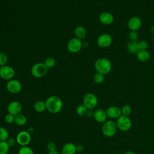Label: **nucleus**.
<instances>
[{
	"instance_id": "29",
	"label": "nucleus",
	"mask_w": 154,
	"mask_h": 154,
	"mask_svg": "<svg viewBox=\"0 0 154 154\" xmlns=\"http://www.w3.org/2000/svg\"><path fill=\"white\" fill-rule=\"evenodd\" d=\"M131 108L129 105H125L123 106V107L121 108L122 111V115L129 116L130 114L131 113Z\"/></svg>"
},
{
	"instance_id": "23",
	"label": "nucleus",
	"mask_w": 154,
	"mask_h": 154,
	"mask_svg": "<svg viewBox=\"0 0 154 154\" xmlns=\"http://www.w3.org/2000/svg\"><path fill=\"white\" fill-rule=\"evenodd\" d=\"M9 138V133L4 127H0V141H6Z\"/></svg>"
},
{
	"instance_id": "1",
	"label": "nucleus",
	"mask_w": 154,
	"mask_h": 154,
	"mask_svg": "<svg viewBox=\"0 0 154 154\" xmlns=\"http://www.w3.org/2000/svg\"><path fill=\"white\" fill-rule=\"evenodd\" d=\"M46 109L52 114H57L61 111L63 108V101L57 96H51L45 101Z\"/></svg>"
},
{
	"instance_id": "38",
	"label": "nucleus",
	"mask_w": 154,
	"mask_h": 154,
	"mask_svg": "<svg viewBox=\"0 0 154 154\" xmlns=\"http://www.w3.org/2000/svg\"><path fill=\"white\" fill-rule=\"evenodd\" d=\"M48 154H60V153L57 151V150H54V151H51V152H49Z\"/></svg>"
},
{
	"instance_id": "20",
	"label": "nucleus",
	"mask_w": 154,
	"mask_h": 154,
	"mask_svg": "<svg viewBox=\"0 0 154 154\" xmlns=\"http://www.w3.org/2000/svg\"><path fill=\"white\" fill-rule=\"evenodd\" d=\"M27 119L26 116L23 114H19L14 116V123L19 126H22L25 125L26 123Z\"/></svg>"
},
{
	"instance_id": "4",
	"label": "nucleus",
	"mask_w": 154,
	"mask_h": 154,
	"mask_svg": "<svg viewBox=\"0 0 154 154\" xmlns=\"http://www.w3.org/2000/svg\"><path fill=\"white\" fill-rule=\"evenodd\" d=\"M48 68L44 63H38L34 64L31 69L32 75L35 78H39L45 76L48 72Z\"/></svg>"
},
{
	"instance_id": "14",
	"label": "nucleus",
	"mask_w": 154,
	"mask_h": 154,
	"mask_svg": "<svg viewBox=\"0 0 154 154\" xmlns=\"http://www.w3.org/2000/svg\"><path fill=\"white\" fill-rule=\"evenodd\" d=\"M99 21L103 25H109L113 23L114 18L113 15L109 12H103L99 16Z\"/></svg>"
},
{
	"instance_id": "2",
	"label": "nucleus",
	"mask_w": 154,
	"mask_h": 154,
	"mask_svg": "<svg viewBox=\"0 0 154 154\" xmlns=\"http://www.w3.org/2000/svg\"><path fill=\"white\" fill-rule=\"evenodd\" d=\"M94 67L97 70V72L106 75L109 73L111 70L112 66L109 60L105 58H100L95 61Z\"/></svg>"
},
{
	"instance_id": "15",
	"label": "nucleus",
	"mask_w": 154,
	"mask_h": 154,
	"mask_svg": "<svg viewBox=\"0 0 154 154\" xmlns=\"http://www.w3.org/2000/svg\"><path fill=\"white\" fill-rule=\"evenodd\" d=\"M107 116L111 119H118L122 116L121 109L116 106H111L106 111Z\"/></svg>"
},
{
	"instance_id": "28",
	"label": "nucleus",
	"mask_w": 154,
	"mask_h": 154,
	"mask_svg": "<svg viewBox=\"0 0 154 154\" xmlns=\"http://www.w3.org/2000/svg\"><path fill=\"white\" fill-rule=\"evenodd\" d=\"M43 63L48 68H52L55 65V60L52 57H48L45 60Z\"/></svg>"
},
{
	"instance_id": "13",
	"label": "nucleus",
	"mask_w": 154,
	"mask_h": 154,
	"mask_svg": "<svg viewBox=\"0 0 154 154\" xmlns=\"http://www.w3.org/2000/svg\"><path fill=\"white\" fill-rule=\"evenodd\" d=\"M141 19L138 16H133L131 17L128 22V26L131 31H137L141 28Z\"/></svg>"
},
{
	"instance_id": "31",
	"label": "nucleus",
	"mask_w": 154,
	"mask_h": 154,
	"mask_svg": "<svg viewBox=\"0 0 154 154\" xmlns=\"http://www.w3.org/2000/svg\"><path fill=\"white\" fill-rule=\"evenodd\" d=\"M138 48L139 51L147 50L148 48V43L146 41L141 40L139 42H138Z\"/></svg>"
},
{
	"instance_id": "25",
	"label": "nucleus",
	"mask_w": 154,
	"mask_h": 154,
	"mask_svg": "<svg viewBox=\"0 0 154 154\" xmlns=\"http://www.w3.org/2000/svg\"><path fill=\"white\" fill-rule=\"evenodd\" d=\"M18 154H34L32 149L28 146H21L18 150Z\"/></svg>"
},
{
	"instance_id": "22",
	"label": "nucleus",
	"mask_w": 154,
	"mask_h": 154,
	"mask_svg": "<svg viewBox=\"0 0 154 154\" xmlns=\"http://www.w3.org/2000/svg\"><path fill=\"white\" fill-rule=\"evenodd\" d=\"M127 49L129 53L132 54H137V53L139 51L138 48V42L137 41L129 42L127 45Z\"/></svg>"
},
{
	"instance_id": "3",
	"label": "nucleus",
	"mask_w": 154,
	"mask_h": 154,
	"mask_svg": "<svg viewBox=\"0 0 154 154\" xmlns=\"http://www.w3.org/2000/svg\"><path fill=\"white\" fill-rule=\"evenodd\" d=\"M117 129L116 122L112 120H106L102 125V132L105 136L111 137L116 135Z\"/></svg>"
},
{
	"instance_id": "30",
	"label": "nucleus",
	"mask_w": 154,
	"mask_h": 154,
	"mask_svg": "<svg viewBox=\"0 0 154 154\" xmlns=\"http://www.w3.org/2000/svg\"><path fill=\"white\" fill-rule=\"evenodd\" d=\"M8 61L7 55L4 52H0V66L6 65Z\"/></svg>"
},
{
	"instance_id": "42",
	"label": "nucleus",
	"mask_w": 154,
	"mask_h": 154,
	"mask_svg": "<svg viewBox=\"0 0 154 154\" xmlns=\"http://www.w3.org/2000/svg\"><path fill=\"white\" fill-rule=\"evenodd\" d=\"M152 40H153V43H154V35H153V38H152Z\"/></svg>"
},
{
	"instance_id": "16",
	"label": "nucleus",
	"mask_w": 154,
	"mask_h": 154,
	"mask_svg": "<svg viewBox=\"0 0 154 154\" xmlns=\"http://www.w3.org/2000/svg\"><path fill=\"white\" fill-rule=\"evenodd\" d=\"M93 117L99 123H104L106 121L107 114L106 111L103 109H97L94 111Z\"/></svg>"
},
{
	"instance_id": "10",
	"label": "nucleus",
	"mask_w": 154,
	"mask_h": 154,
	"mask_svg": "<svg viewBox=\"0 0 154 154\" xmlns=\"http://www.w3.org/2000/svg\"><path fill=\"white\" fill-rule=\"evenodd\" d=\"M6 88L8 92L12 94H16L20 91L22 89V84L18 80L11 79L7 83Z\"/></svg>"
},
{
	"instance_id": "37",
	"label": "nucleus",
	"mask_w": 154,
	"mask_h": 154,
	"mask_svg": "<svg viewBox=\"0 0 154 154\" xmlns=\"http://www.w3.org/2000/svg\"><path fill=\"white\" fill-rule=\"evenodd\" d=\"M93 114H94V111H92V109H88L87 112L86 113V116L87 117H93Z\"/></svg>"
},
{
	"instance_id": "18",
	"label": "nucleus",
	"mask_w": 154,
	"mask_h": 154,
	"mask_svg": "<svg viewBox=\"0 0 154 154\" xmlns=\"http://www.w3.org/2000/svg\"><path fill=\"white\" fill-rule=\"evenodd\" d=\"M150 57H151L150 54L147 50L139 51L137 53V59L142 63H146L149 61L150 59Z\"/></svg>"
},
{
	"instance_id": "11",
	"label": "nucleus",
	"mask_w": 154,
	"mask_h": 154,
	"mask_svg": "<svg viewBox=\"0 0 154 154\" xmlns=\"http://www.w3.org/2000/svg\"><path fill=\"white\" fill-rule=\"evenodd\" d=\"M112 42V37L108 34H102L99 36L97 40V43L100 48L109 47Z\"/></svg>"
},
{
	"instance_id": "35",
	"label": "nucleus",
	"mask_w": 154,
	"mask_h": 154,
	"mask_svg": "<svg viewBox=\"0 0 154 154\" xmlns=\"http://www.w3.org/2000/svg\"><path fill=\"white\" fill-rule=\"evenodd\" d=\"M6 141L10 147H13L17 143L16 139L14 138H9Z\"/></svg>"
},
{
	"instance_id": "39",
	"label": "nucleus",
	"mask_w": 154,
	"mask_h": 154,
	"mask_svg": "<svg viewBox=\"0 0 154 154\" xmlns=\"http://www.w3.org/2000/svg\"><path fill=\"white\" fill-rule=\"evenodd\" d=\"M33 131H34V129H33V128H29L26 131L31 135V134H32V133L33 132Z\"/></svg>"
},
{
	"instance_id": "21",
	"label": "nucleus",
	"mask_w": 154,
	"mask_h": 154,
	"mask_svg": "<svg viewBox=\"0 0 154 154\" xmlns=\"http://www.w3.org/2000/svg\"><path fill=\"white\" fill-rule=\"evenodd\" d=\"M34 109L37 112H43L46 109V102L43 100H38L34 105Z\"/></svg>"
},
{
	"instance_id": "5",
	"label": "nucleus",
	"mask_w": 154,
	"mask_h": 154,
	"mask_svg": "<svg viewBox=\"0 0 154 154\" xmlns=\"http://www.w3.org/2000/svg\"><path fill=\"white\" fill-rule=\"evenodd\" d=\"M117 128L122 131L126 132L129 131L132 126V122L128 116L122 115L116 122Z\"/></svg>"
},
{
	"instance_id": "26",
	"label": "nucleus",
	"mask_w": 154,
	"mask_h": 154,
	"mask_svg": "<svg viewBox=\"0 0 154 154\" xmlns=\"http://www.w3.org/2000/svg\"><path fill=\"white\" fill-rule=\"evenodd\" d=\"M87 110H88V109L83 104H82V105H79L77 106V108L76 109V112L78 116H84L86 115Z\"/></svg>"
},
{
	"instance_id": "8",
	"label": "nucleus",
	"mask_w": 154,
	"mask_h": 154,
	"mask_svg": "<svg viewBox=\"0 0 154 154\" xmlns=\"http://www.w3.org/2000/svg\"><path fill=\"white\" fill-rule=\"evenodd\" d=\"M82 46V43L81 40L75 37L69 40L67 45V48L70 52L76 53L81 50Z\"/></svg>"
},
{
	"instance_id": "19",
	"label": "nucleus",
	"mask_w": 154,
	"mask_h": 154,
	"mask_svg": "<svg viewBox=\"0 0 154 154\" xmlns=\"http://www.w3.org/2000/svg\"><path fill=\"white\" fill-rule=\"evenodd\" d=\"M74 33L76 38L79 40H82L85 37L87 32L86 29L84 27H83L82 26H78L75 28Z\"/></svg>"
},
{
	"instance_id": "6",
	"label": "nucleus",
	"mask_w": 154,
	"mask_h": 154,
	"mask_svg": "<svg viewBox=\"0 0 154 154\" xmlns=\"http://www.w3.org/2000/svg\"><path fill=\"white\" fill-rule=\"evenodd\" d=\"M98 103V100L95 94L93 93H87L83 98V105L88 109H93L95 108Z\"/></svg>"
},
{
	"instance_id": "7",
	"label": "nucleus",
	"mask_w": 154,
	"mask_h": 154,
	"mask_svg": "<svg viewBox=\"0 0 154 154\" xmlns=\"http://www.w3.org/2000/svg\"><path fill=\"white\" fill-rule=\"evenodd\" d=\"M17 143L20 146H28L31 140V136L26 131H22L19 132L16 137Z\"/></svg>"
},
{
	"instance_id": "41",
	"label": "nucleus",
	"mask_w": 154,
	"mask_h": 154,
	"mask_svg": "<svg viewBox=\"0 0 154 154\" xmlns=\"http://www.w3.org/2000/svg\"><path fill=\"white\" fill-rule=\"evenodd\" d=\"M150 32L154 35V25L152 26V27L150 28Z\"/></svg>"
},
{
	"instance_id": "40",
	"label": "nucleus",
	"mask_w": 154,
	"mask_h": 154,
	"mask_svg": "<svg viewBox=\"0 0 154 154\" xmlns=\"http://www.w3.org/2000/svg\"><path fill=\"white\" fill-rule=\"evenodd\" d=\"M123 154H136V153L133 151H127V152H125V153H123Z\"/></svg>"
},
{
	"instance_id": "27",
	"label": "nucleus",
	"mask_w": 154,
	"mask_h": 154,
	"mask_svg": "<svg viewBox=\"0 0 154 154\" xmlns=\"http://www.w3.org/2000/svg\"><path fill=\"white\" fill-rule=\"evenodd\" d=\"M104 80V75L97 72L93 76V81L96 84H100L102 83Z\"/></svg>"
},
{
	"instance_id": "9",
	"label": "nucleus",
	"mask_w": 154,
	"mask_h": 154,
	"mask_svg": "<svg viewBox=\"0 0 154 154\" xmlns=\"http://www.w3.org/2000/svg\"><path fill=\"white\" fill-rule=\"evenodd\" d=\"M14 74V70L11 66L5 65L0 67V77L4 80H11Z\"/></svg>"
},
{
	"instance_id": "32",
	"label": "nucleus",
	"mask_w": 154,
	"mask_h": 154,
	"mask_svg": "<svg viewBox=\"0 0 154 154\" xmlns=\"http://www.w3.org/2000/svg\"><path fill=\"white\" fill-rule=\"evenodd\" d=\"M131 41H137L138 38V34L136 31H131L128 35Z\"/></svg>"
},
{
	"instance_id": "33",
	"label": "nucleus",
	"mask_w": 154,
	"mask_h": 154,
	"mask_svg": "<svg viewBox=\"0 0 154 154\" xmlns=\"http://www.w3.org/2000/svg\"><path fill=\"white\" fill-rule=\"evenodd\" d=\"M4 120H5V122L8 124H11L12 123H14V116H13L10 113H8L5 116Z\"/></svg>"
},
{
	"instance_id": "36",
	"label": "nucleus",
	"mask_w": 154,
	"mask_h": 154,
	"mask_svg": "<svg viewBox=\"0 0 154 154\" xmlns=\"http://www.w3.org/2000/svg\"><path fill=\"white\" fill-rule=\"evenodd\" d=\"M76 150L78 152H82L84 150V147L82 144H78L76 145Z\"/></svg>"
},
{
	"instance_id": "24",
	"label": "nucleus",
	"mask_w": 154,
	"mask_h": 154,
	"mask_svg": "<svg viewBox=\"0 0 154 154\" xmlns=\"http://www.w3.org/2000/svg\"><path fill=\"white\" fill-rule=\"evenodd\" d=\"M10 147L7 141H0V154H7L9 152Z\"/></svg>"
},
{
	"instance_id": "17",
	"label": "nucleus",
	"mask_w": 154,
	"mask_h": 154,
	"mask_svg": "<svg viewBox=\"0 0 154 154\" xmlns=\"http://www.w3.org/2000/svg\"><path fill=\"white\" fill-rule=\"evenodd\" d=\"M76 152V145L72 143H67L65 144L61 150L62 154H75Z\"/></svg>"
},
{
	"instance_id": "12",
	"label": "nucleus",
	"mask_w": 154,
	"mask_h": 154,
	"mask_svg": "<svg viewBox=\"0 0 154 154\" xmlns=\"http://www.w3.org/2000/svg\"><path fill=\"white\" fill-rule=\"evenodd\" d=\"M22 109V106L21 103L18 101H11L9 103L7 106L8 113H10L13 116H16L20 113Z\"/></svg>"
},
{
	"instance_id": "34",
	"label": "nucleus",
	"mask_w": 154,
	"mask_h": 154,
	"mask_svg": "<svg viewBox=\"0 0 154 154\" xmlns=\"http://www.w3.org/2000/svg\"><path fill=\"white\" fill-rule=\"evenodd\" d=\"M47 149H48L49 152L54 151L56 150V144L54 141H49L47 144Z\"/></svg>"
}]
</instances>
